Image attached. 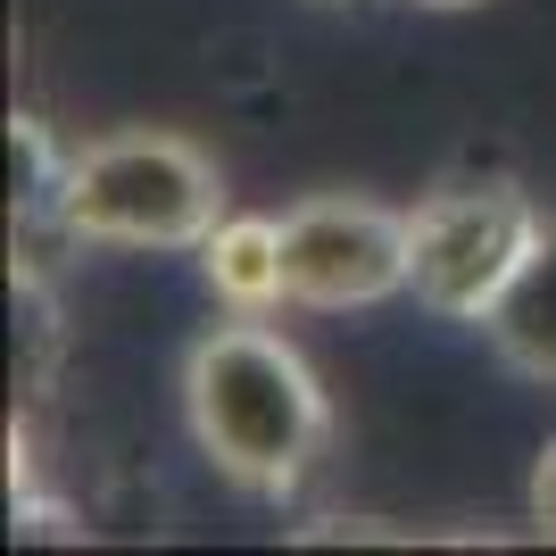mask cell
<instances>
[{"instance_id":"8992f818","label":"cell","mask_w":556,"mask_h":556,"mask_svg":"<svg viewBox=\"0 0 556 556\" xmlns=\"http://www.w3.org/2000/svg\"><path fill=\"white\" fill-rule=\"evenodd\" d=\"M200 266H208V291L241 316H266L282 300V225L275 216H225V225L200 241Z\"/></svg>"},{"instance_id":"7a4b0ae2","label":"cell","mask_w":556,"mask_h":556,"mask_svg":"<svg viewBox=\"0 0 556 556\" xmlns=\"http://www.w3.org/2000/svg\"><path fill=\"white\" fill-rule=\"evenodd\" d=\"M50 225L100 250H200L225 225V184L184 134H109L67 150Z\"/></svg>"},{"instance_id":"6da1fadb","label":"cell","mask_w":556,"mask_h":556,"mask_svg":"<svg viewBox=\"0 0 556 556\" xmlns=\"http://www.w3.org/2000/svg\"><path fill=\"white\" fill-rule=\"evenodd\" d=\"M184 416L200 457L250 498H282L325 457L332 407L307 357L266 325H216L184 357Z\"/></svg>"},{"instance_id":"277c9868","label":"cell","mask_w":556,"mask_h":556,"mask_svg":"<svg viewBox=\"0 0 556 556\" xmlns=\"http://www.w3.org/2000/svg\"><path fill=\"white\" fill-rule=\"evenodd\" d=\"M282 225V300L291 307H374L407 291V216L382 200H300Z\"/></svg>"},{"instance_id":"52a82bcc","label":"cell","mask_w":556,"mask_h":556,"mask_svg":"<svg viewBox=\"0 0 556 556\" xmlns=\"http://www.w3.org/2000/svg\"><path fill=\"white\" fill-rule=\"evenodd\" d=\"M59 175H67V150H59L34 116H17V125H9V208H17V225L25 216H50Z\"/></svg>"},{"instance_id":"5b68a950","label":"cell","mask_w":556,"mask_h":556,"mask_svg":"<svg viewBox=\"0 0 556 556\" xmlns=\"http://www.w3.org/2000/svg\"><path fill=\"white\" fill-rule=\"evenodd\" d=\"M482 341L498 349V366L523 382H556V225H540L532 257L515 266L498 307L482 316Z\"/></svg>"},{"instance_id":"3957f363","label":"cell","mask_w":556,"mask_h":556,"mask_svg":"<svg viewBox=\"0 0 556 556\" xmlns=\"http://www.w3.org/2000/svg\"><path fill=\"white\" fill-rule=\"evenodd\" d=\"M540 225L548 216L515 184H498V175L441 184L407 216V291L432 316H448V325H482L498 307V291L515 282V266L532 257Z\"/></svg>"},{"instance_id":"ba28073f","label":"cell","mask_w":556,"mask_h":556,"mask_svg":"<svg viewBox=\"0 0 556 556\" xmlns=\"http://www.w3.org/2000/svg\"><path fill=\"white\" fill-rule=\"evenodd\" d=\"M532 523H540V540H556V441H548V457L532 465Z\"/></svg>"},{"instance_id":"9c48e42d","label":"cell","mask_w":556,"mask_h":556,"mask_svg":"<svg viewBox=\"0 0 556 556\" xmlns=\"http://www.w3.org/2000/svg\"><path fill=\"white\" fill-rule=\"evenodd\" d=\"M416 9H473V0H416Z\"/></svg>"}]
</instances>
